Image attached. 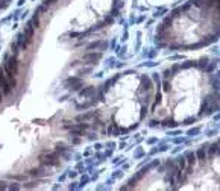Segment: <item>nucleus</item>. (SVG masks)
Masks as SVG:
<instances>
[{"label":"nucleus","instance_id":"nucleus-1","mask_svg":"<svg viewBox=\"0 0 220 191\" xmlns=\"http://www.w3.org/2000/svg\"><path fill=\"white\" fill-rule=\"evenodd\" d=\"M220 109V59L203 56L162 72L152 103V126L197 123Z\"/></svg>","mask_w":220,"mask_h":191},{"label":"nucleus","instance_id":"nucleus-7","mask_svg":"<svg viewBox=\"0 0 220 191\" xmlns=\"http://www.w3.org/2000/svg\"><path fill=\"white\" fill-rule=\"evenodd\" d=\"M64 85L69 88L70 91H79L82 86H84V82H82L81 77H76V76L73 77V76H71V77H69V79L64 82Z\"/></svg>","mask_w":220,"mask_h":191},{"label":"nucleus","instance_id":"nucleus-11","mask_svg":"<svg viewBox=\"0 0 220 191\" xmlns=\"http://www.w3.org/2000/svg\"><path fill=\"white\" fill-rule=\"evenodd\" d=\"M29 175H31V176H36V178H44V176L49 175V171H47V165L41 164V167L32 168V170L29 171Z\"/></svg>","mask_w":220,"mask_h":191},{"label":"nucleus","instance_id":"nucleus-9","mask_svg":"<svg viewBox=\"0 0 220 191\" xmlns=\"http://www.w3.org/2000/svg\"><path fill=\"white\" fill-rule=\"evenodd\" d=\"M87 129H88V124H85V123H74V124L70 128V132H71V135H74V137H82V135H85Z\"/></svg>","mask_w":220,"mask_h":191},{"label":"nucleus","instance_id":"nucleus-5","mask_svg":"<svg viewBox=\"0 0 220 191\" xmlns=\"http://www.w3.org/2000/svg\"><path fill=\"white\" fill-rule=\"evenodd\" d=\"M3 70L8 73L9 76H17L18 73V61H17V56L15 55H6L5 59H3Z\"/></svg>","mask_w":220,"mask_h":191},{"label":"nucleus","instance_id":"nucleus-10","mask_svg":"<svg viewBox=\"0 0 220 191\" xmlns=\"http://www.w3.org/2000/svg\"><path fill=\"white\" fill-rule=\"evenodd\" d=\"M79 94H81V97H85V99H93L94 96L97 94V90L94 86H85V88L79 90Z\"/></svg>","mask_w":220,"mask_h":191},{"label":"nucleus","instance_id":"nucleus-3","mask_svg":"<svg viewBox=\"0 0 220 191\" xmlns=\"http://www.w3.org/2000/svg\"><path fill=\"white\" fill-rule=\"evenodd\" d=\"M176 190H220V137L176 158Z\"/></svg>","mask_w":220,"mask_h":191},{"label":"nucleus","instance_id":"nucleus-4","mask_svg":"<svg viewBox=\"0 0 220 191\" xmlns=\"http://www.w3.org/2000/svg\"><path fill=\"white\" fill-rule=\"evenodd\" d=\"M15 85H17L15 76H9L3 68H0V88L3 94H9L12 88H15Z\"/></svg>","mask_w":220,"mask_h":191},{"label":"nucleus","instance_id":"nucleus-2","mask_svg":"<svg viewBox=\"0 0 220 191\" xmlns=\"http://www.w3.org/2000/svg\"><path fill=\"white\" fill-rule=\"evenodd\" d=\"M220 40V0H188L175 8L156 30V44L170 50H199Z\"/></svg>","mask_w":220,"mask_h":191},{"label":"nucleus","instance_id":"nucleus-17","mask_svg":"<svg viewBox=\"0 0 220 191\" xmlns=\"http://www.w3.org/2000/svg\"><path fill=\"white\" fill-rule=\"evenodd\" d=\"M6 188H8L6 182H0V190H6Z\"/></svg>","mask_w":220,"mask_h":191},{"label":"nucleus","instance_id":"nucleus-8","mask_svg":"<svg viewBox=\"0 0 220 191\" xmlns=\"http://www.w3.org/2000/svg\"><path fill=\"white\" fill-rule=\"evenodd\" d=\"M102 58V53H97V52H87L84 56H82V59L85 64H90V65H94V64H97L99 61Z\"/></svg>","mask_w":220,"mask_h":191},{"label":"nucleus","instance_id":"nucleus-20","mask_svg":"<svg viewBox=\"0 0 220 191\" xmlns=\"http://www.w3.org/2000/svg\"><path fill=\"white\" fill-rule=\"evenodd\" d=\"M0 9H3V8H2V5H0Z\"/></svg>","mask_w":220,"mask_h":191},{"label":"nucleus","instance_id":"nucleus-12","mask_svg":"<svg viewBox=\"0 0 220 191\" xmlns=\"http://www.w3.org/2000/svg\"><path fill=\"white\" fill-rule=\"evenodd\" d=\"M29 23L32 24L35 29H38V27H40V15H38V14H35L34 17H32V20H31Z\"/></svg>","mask_w":220,"mask_h":191},{"label":"nucleus","instance_id":"nucleus-6","mask_svg":"<svg viewBox=\"0 0 220 191\" xmlns=\"http://www.w3.org/2000/svg\"><path fill=\"white\" fill-rule=\"evenodd\" d=\"M38 158H40V162L47 167H56L61 162V159H59L61 156L58 152H43V153H40Z\"/></svg>","mask_w":220,"mask_h":191},{"label":"nucleus","instance_id":"nucleus-13","mask_svg":"<svg viewBox=\"0 0 220 191\" xmlns=\"http://www.w3.org/2000/svg\"><path fill=\"white\" fill-rule=\"evenodd\" d=\"M67 150H69V147H67L65 144H58V146H56V149H55V152H58V153L67 152Z\"/></svg>","mask_w":220,"mask_h":191},{"label":"nucleus","instance_id":"nucleus-16","mask_svg":"<svg viewBox=\"0 0 220 191\" xmlns=\"http://www.w3.org/2000/svg\"><path fill=\"white\" fill-rule=\"evenodd\" d=\"M56 2H58V0H46L44 5H46V6H52V5H55Z\"/></svg>","mask_w":220,"mask_h":191},{"label":"nucleus","instance_id":"nucleus-14","mask_svg":"<svg viewBox=\"0 0 220 191\" xmlns=\"http://www.w3.org/2000/svg\"><path fill=\"white\" fill-rule=\"evenodd\" d=\"M18 44H17V43H14V44H12L11 46V50H12V55H15V56H17V53H18Z\"/></svg>","mask_w":220,"mask_h":191},{"label":"nucleus","instance_id":"nucleus-18","mask_svg":"<svg viewBox=\"0 0 220 191\" xmlns=\"http://www.w3.org/2000/svg\"><path fill=\"white\" fill-rule=\"evenodd\" d=\"M34 187H35V184H32V182L29 185H24V188H34Z\"/></svg>","mask_w":220,"mask_h":191},{"label":"nucleus","instance_id":"nucleus-19","mask_svg":"<svg viewBox=\"0 0 220 191\" xmlns=\"http://www.w3.org/2000/svg\"><path fill=\"white\" fill-rule=\"evenodd\" d=\"M2 97H3V91H2V88H0V100H2Z\"/></svg>","mask_w":220,"mask_h":191},{"label":"nucleus","instance_id":"nucleus-15","mask_svg":"<svg viewBox=\"0 0 220 191\" xmlns=\"http://www.w3.org/2000/svg\"><path fill=\"white\" fill-rule=\"evenodd\" d=\"M8 188H9V190H20L22 187L17 185V184H11V185H8Z\"/></svg>","mask_w":220,"mask_h":191}]
</instances>
